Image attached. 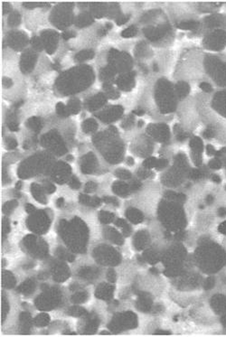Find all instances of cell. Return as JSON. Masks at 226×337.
I'll use <instances>...</instances> for the list:
<instances>
[{
  "mask_svg": "<svg viewBox=\"0 0 226 337\" xmlns=\"http://www.w3.org/2000/svg\"><path fill=\"white\" fill-rule=\"evenodd\" d=\"M122 107H120V106H113L110 109L102 111L100 114H98V116L100 118L101 120H115L122 114Z\"/></svg>",
  "mask_w": 226,
  "mask_h": 337,
  "instance_id": "obj_4",
  "label": "cell"
},
{
  "mask_svg": "<svg viewBox=\"0 0 226 337\" xmlns=\"http://www.w3.org/2000/svg\"><path fill=\"white\" fill-rule=\"evenodd\" d=\"M67 108L70 111V113H78L81 110V103L78 100L73 99L69 101Z\"/></svg>",
  "mask_w": 226,
  "mask_h": 337,
  "instance_id": "obj_8",
  "label": "cell"
},
{
  "mask_svg": "<svg viewBox=\"0 0 226 337\" xmlns=\"http://www.w3.org/2000/svg\"><path fill=\"white\" fill-rule=\"evenodd\" d=\"M83 129L87 132H90L92 130H95L97 129V122L92 119V118H89L87 119L83 122Z\"/></svg>",
  "mask_w": 226,
  "mask_h": 337,
  "instance_id": "obj_9",
  "label": "cell"
},
{
  "mask_svg": "<svg viewBox=\"0 0 226 337\" xmlns=\"http://www.w3.org/2000/svg\"><path fill=\"white\" fill-rule=\"evenodd\" d=\"M76 57L79 61L88 60V59H91L93 57V52L91 51H83L82 52H80Z\"/></svg>",
  "mask_w": 226,
  "mask_h": 337,
  "instance_id": "obj_12",
  "label": "cell"
},
{
  "mask_svg": "<svg viewBox=\"0 0 226 337\" xmlns=\"http://www.w3.org/2000/svg\"><path fill=\"white\" fill-rule=\"evenodd\" d=\"M206 47L214 51H220L226 46V32L221 29L214 30L203 40Z\"/></svg>",
  "mask_w": 226,
  "mask_h": 337,
  "instance_id": "obj_1",
  "label": "cell"
},
{
  "mask_svg": "<svg viewBox=\"0 0 226 337\" xmlns=\"http://www.w3.org/2000/svg\"><path fill=\"white\" fill-rule=\"evenodd\" d=\"M137 27H136L135 25H130V26H129L127 29H125V30L122 32L121 35H122V36L125 37V38H129V37L134 36V35L137 33Z\"/></svg>",
  "mask_w": 226,
  "mask_h": 337,
  "instance_id": "obj_10",
  "label": "cell"
},
{
  "mask_svg": "<svg viewBox=\"0 0 226 337\" xmlns=\"http://www.w3.org/2000/svg\"><path fill=\"white\" fill-rule=\"evenodd\" d=\"M210 166L213 169H219L222 166V162L219 160V159H214V160L211 161V163H210Z\"/></svg>",
  "mask_w": 226,
  "mask_h": 337,
  "instance_id": "obj_15",
  "label": "cell"
},
{
  "mask_svg": "<svg viewBox=\"0 0 226 337\" xmlns=\"http://www.w3.org/2000/svg\"><path fill=\"white\" fill-rule=\"evenodd\" d=\"M213 107L226 118V92H220L214 95Z\"/></svg>",
  "mask_w": 226,
  "mask_h": 337,
  "instance_id": "obj_3",
  "label": "cell"
},
{
  "mask_svg": "<svg viewBox=\"0 0 226 337\" xmlns=\"http://www.w3.org/2000/svg\"><path fill=\"white\" fill-rule=\"evenodd\" d=\"M36 61V55L33 54V52L27 51L25 55H23V61H22V69L29 70L33 65V62Z\"/></svg>",
  "mask_w": 226,
  "mask_h": 337,
  "instance_id": "obj_6",
  "label": "cell"
},
{
  "mask_svg": "<svg viewBox=\"0 0 226 337\" xmlns=\"http://www.w3.org/2000/svg\"><path fill=\"white\" fill-rule=\"evenodd\" d=\"M57 37L58 34L55 31H49L43 33L41 40L44 47H46V50L49 54H52L55 51V48L56 47L57 44Z\"/></svg>",
  "mask_w": 226,
  "mask_h": 337,
  "instance_id": "obj_2",
  "label": "cell"
},
{
  "mask_svg": "<svg viewBox=\"0 0 226 337\" xmlns=\"http://www.w3.org/2000/svg\"><path fill=\"white\" fill-rule=\"evenodd\" d=\"M134 74L133 73H128L119 76V78L117 80V84L120 89H123L125 91H129L133 87L134 85Z\"/></svg>",
  "mask_w": 226,
  "mask_h": 337,
  "instance_id": "obj_5",
  "label": "cell"
},
{
  "mask_svg": "<svg viewBox=\"0 0 226 337\" xmlns=\"http://www.w3.org/2000/svg\"><path fill=\"white\" fill-rule=\"evenodd\" d=\"M175 91H176V93H177V96L179 97V98H185L189 91H190V87L189 85L186 83V82H184V81H181L179 83H177L175 87Z\"/></svg>",
  "mask_w": 226,
  "mask_h": 337,
  "instance_id": "obj_7",
  "label": "cell"
},
{
  "mask_svg": "<svg viewBox=\"0 0 226 337\" xmlns=\"http://www.w3.org/2000/svg\"><path fill=\"white\" fill-rule=\"evenodd\" d=\"M20 22V16L17 13H13L10 17L8 18V24H10V25H17V24H19Z\"/></svg>",
  "mask_w": 226,
  "mask_h": 337,
  "instance_id": "obj_13",
  "label": "cell"
},
{
  "mask_svg": "<svg viewBox=\"0 0 226 337\" xmlns=\"http://www.w3.org/2000/svg\"><path fill=\"white\" fill-rule=\"evenodd\" d=\"M200 88L202 89V90L204 92H213V86H212V84L211 83H209V82H207V81H203V82H202L201 84H200Z\"/></svg>",
  "mask_w": 226,
  "mask_h": 337,
  "instance_id": "obj_14",
  "label": "cell"
},
{
  "mask_svg": "<svg viewBox=\"0 0 226 337\" xmlns=\"http://www.w3.org/2000/svg\"><path fill=\"white\" fill-rule=\"evenodd\" d=\"M56 110L58 112V114L60 116H62V117H67L69 114H70V111H69L67 106H65L64 104L62 103H58L57 104V107H56Z\"/></svg>",
  "mask_w": 226,
  "mask_h": 337,
  "instance_id": "obj_11",
  "label": "cell"
}]
</instances>
